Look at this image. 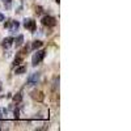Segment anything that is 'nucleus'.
Here are the masks:
<instances>
[{"label":"nucleus","instance_id":"f257e3e1","mask_svg":"<svg viewBox=\"0 0 131 131\" xmlns=\"http://www.w3.org/2000/svg\"><path fill=\"white\" fill-rule=\"evenodd\" d=\"M46 55V50H38V51L33 55V59H32V63L33 66H37L39 64L42 60H43V58Z\"/></svg>","mask_w":131,"mask_h":131},{"label":"nucleus","instance_id":"f03ea898","mask_svg":"<svg viewBox=\"0 0 131 131\" xmlns=\"http://www.w3.org/2000/svg\"><path fill=\"white\" fill-rule=\"evenodd\" d=\"M42 24L45 26H55L56 25V20L52 16H43L42 17Z\"/></svg>","mask_w":131,"mask_h":131},{"label":"nucleus","instance_id":"7ed1b4c3","mask_svg":"<svg viewBox=\"0 0 131 131\" xmlns=\"http://www.w3.org/2000/svg\"><path fill=\"white\" fill-rule=\"evenodd\" d=\"M24 26L26 29H29L30 32H34L36 30V21L32 20V18H26V20H24Z\"/></svg>","mask_w":131,"mask_h":131},{"label":"nucleus","instance_id":"20e7f679","mask_svg":"<svg viewBox=\"0 0 131 131\" xmlns=\"http://www.w3.org/2000/svg\"><path fill=\"white\" fill-rule=\"evenodd\" d=\"M39 81V74H33V75H30L29 76V79H28V85H36V84Z\"/></svg>","mask_w":131,"mask_h":131},{"label":"nucleus","instance_id":"39448f33","mask_svg":"<svg viewBox=\"0 0 131 131\" xmlns=\"http://www.w3.org/2000/svg\"><path fill=\"white\" fill-rule=\"evenodd\" d=\"M12 45H13V38L12 37H7L3 41V47L4 49H9Z\"/></svg>","mask_w":131,"mask_h":131},{"label":"nucleus","instance_id":"423d86ee","mask_svg":"<svg viewBox=\"0 0 131 131\" xmlns=\"http://www.w3.org/2000/svg\"><path fill=\"white\" fill-rule=\"evenodd\" d=\"M26 72V67L25 66H20L18 64V67H16V70H14V74L16 75H22Z\"/></svg>","mask_w":131,"mask_h":131},{"label":"nucleus","instance_id":"0eeeda50","mask_svg":"<svg viewBox=\"0 0 131 131\" xmlns=\"http://www.w3.org/2000/svg\"><path fill=\"white\" fill-rule=\"evenodd\" d=\"M14 41V45H16V47H20V46L24 43V36H18L16 39H13Z\"/></svg>","mask_w":131,"mask_h":131},{"label":"nucleus","instance_id":"6e6552de","mask_svg":"<svg viewBox=\"0 0 131 131\" xmlns=\"http://www.w3.org/2000/svg\"><path fill=\"white\" fill-rule=\"evenodd\" d=\"M42 41H34L33 42V45H32V49L33 50H37V49H39V47H42Z\"/></svg>","mask_w":131,"mask_h":131},{"label":"nucleus","instance_id":"1a4fd4ad","mask_svg":"<svg viewBox=\"0 0 131 131\" xmlns=\"http://www.w3.org/2000/svg\"><path fill=\"white\" fill-rule=\"evenodd\" d=\"M22 59H24V58H22V55H21V54H20V55H17L16 58H14V62H13V64H14V66H18V64H21Z\"/></svg>","mask_w":131,"mask_h":131},{"label":"nucleus","instance_id":"9d476101","mask_svg":"<svg viewBox=\"0 0 131 131\" xmlns=\"http://www.w3.org/2000/svg\"><path fill=\"white\" fill-rule=\"evenodd\" d=\"M18 26H20V24H18L17 21H12V25H11L9 30H11V32H14V30L18 29Z\"/></svg>","mask_w":131,"mask_h":131},{"label":"nucleus","instance_id":"9b49d317","mask_svg":"<svg viewBox=\"0 0 131 131\" xmlns=\"http://www.w3.org/2000/svg\"><path fill=\"white\" fill-rule=\"evenodd\" d=\"M22 100V96H21V93H16V96L13 97V101L14 102H20Z\"/></svg>","mask_w":131,"mask_h":131},{"label":"nucleus","instance_id":"f8f14e48","mask_svg":"<svg viewBox=\"0 0 131 131\" xmlns=\"http://www.w3.org/2000/svg\"><path fill=\"white\" fill-rule=\"evenodd\" d=\"M3 3L7 8H11V5H12V0H3Z\"/></svg>","mask_w":131,"mask_h":131},{"label":"nucleus","instance_id":"ddd939ff","mask_svg":"<svg viewBox=\"0 0 131 131\" xmlns=\"http://www.w3.org/2000/svg\"><path fill=\"white\" fill-rule=\"evenodd\" d=\"M4 20H5V17H4V16H3V14H1V13H0V21H4Z\"/></svg>","mask_w":131,"mask_h":131},{"label":"nucleus","instance_id":"4468645a","mask_svg":"<svg viewBox=\"0 0 131 131\" xmlns=\"http://www.w3.org/2000/svg\"><path fill=\"white\" fill-rule=\"evenodd\" d=\"M14 117L18 118V110H14Z\"/></svg>","mask_w":131,"mask_h":131},{"label":"nucleus","instance_id":"2eb2a0df","mask_svg":"<svg viewBox=\"0 0 131 131\" xmlns=\"http://www.w3.org/2000/svg\"><path fill=\"white\" fill-rule=\"evenodd\" d=\"M3 118V113H1V110H0V119Z\"/></svg>","mask_w":131,"mask_h":131},{"label":"nucleus","instance_id":"dca6fc26","mask_svg":"<svg viewBox=\"0 0 131 131\" xmlns=\"http://www.w3.org/2000/svg\"><path fill=\"white\" fill-rule=\"evenodd\" d=\"M55 1H56V3H58V4H59V1H60V0H55Z\"/></svg>","mask_w":131,"mask_h":131},{"label":"nucleus","instance_id":"f3484780","mask_svg":"<svg viewBox=\"0 0 131 131\" xmlns=\"http://www.w3.org/2000/svg\"><path fill=\"white\" fill-rule=\"evenodd\" d=\"M0 129H1V127H0Z\"/></svg>","mask_w":131,"mask_h":131}]
</instances>
